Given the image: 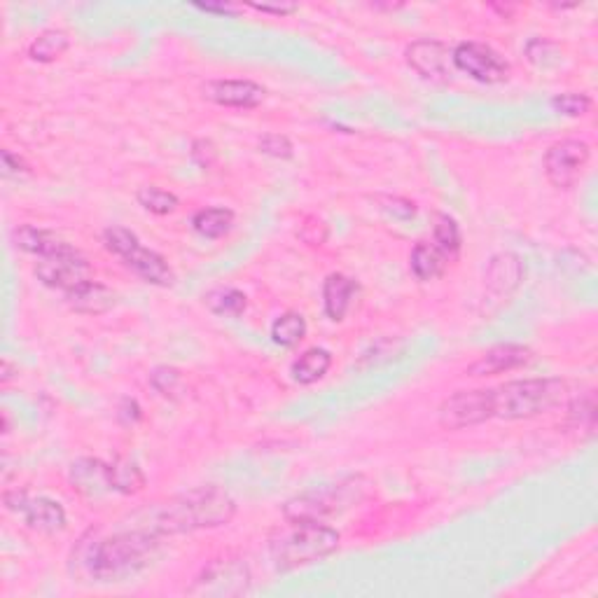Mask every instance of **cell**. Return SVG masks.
Instances as JSON below:
<instances>
[{
    "label": "cell",
    "instance_id": "obj_1",
    "mask_svg": "<svg viewBox=\"0 0 598 598\" xmlns=\"http://www.w3.org/2000/svg\"><path fill=\"white\" fill-rule=\"evenodd\" d=\"M159 535L150 528L136 526L108 538L89 531L73 549V566L80 575L94 582H124L145 570L159 552Z\"/></svg>",
    "mask_w": 598,
    "mask_h": 598
},
{
    "label": "cell",
    "instance_id": "obj_2",
    "mask_svg": "<svg viewBox=\"0 0 598 598\" xmlns=\"http://www.w3.org/2000/svg\"><path fill=\"white\" fill-rule=\"evenodd\" d=\"M236 503L220 486H199V489L185 491L173 496L150 512L145 528L164 535L204 531V528L225 526L234 519Z\"/></svg>",
    "mask_w": 598,
    "mask_h": 598
},
{
    "label": "cell",
    "instance_id": "obj_3",
    "mask_svg": "<svg viewBox=\"0 0 598 598\" xmlns=\"http://www.w3.org/2000/svg\"><path fill=\"white\" fill-rule=\"evenodd\" d=\"M339 542H342V535L323 521L288 519V524L278 526L269 535V556L276 570L288 573V570L328 559L339 549Z\"/></svg>",
    "mask_w": 598,
    "mask_h": 598
},
{
    "label": "cell",
    "instance_id": "obj_4",
    "mask_svg": "<svg viewBox=\"0 0 598 598\" xmlns=\"http://www.w3.org/2000/svg\"><path fill=\"white\" fill-rule=\"evenodd\" d=\"M568 384L561 379H517L493 388V416L505 421L533 419L561 405Z\"/></svg>",
    "mask_w": 598,
    "mask_h": 598
},
{
    "label": "cell",
    "instance_id": "obj_5",
    "mask_svg": "<svg viewBox=\"0 0 598 598\" xmlns=\"http://www.w3.org/2000/svg\"><path fill=\"white\" fill-rule=\"evenodd\" d=\"M363 477H346L335 484H323L318 489L290 498L283 507V517L290 521H325L342 514L360 503L365 496Z\"/></svg>",
    "mask_w": 598,
    "mask_h": 598
},
{
    "label": "cell",
    "instance_id": "obj_6",
    "mask_svg": "<svg viewBox=\"0 0 598 598\" xmlns=\"http://www.w3.org/2000/svg\"><path fill=\"white\" fill-rule=\"evenodd\" d=\"M103 243L110 253L122 257V262L134 271L136 276H141L145 283L152 285H171L173 271L169 262L155 250L145 248L141 239L127 227H108L103 232Z\"/></svg>",
    "mask_w": 598,
    "mask_h": 598
},
{
    "label": "cell",
    "instance_id": "obj_7",
    "mask_svg": "<svg viewBox=\"0 0 598 598\" xmlns=\"http://www.w3.org/2000/svg\"><path fill=\"white\" fill-rule=\"evenodd\" d=\"M250 587V573L243 559L222 556L213 559L201 570V575L190 587L192 596H241Z\"/></svg>",
    "mask_w": 598,
    "mask_h": 598
},
{
    "label": "cell",
    "instance_id": "obj_8",
    "mask_svg": "<svg viewBox=\"0 0 598 598\" xmlns=\"http://www.w3.org/2000/svg\"><path fill=\"white\" fill-rule=\"evenodd\" d=\"M496 419L493 416V388L458 391L442 402L440 426L444 430H463Z\"/></svg>",
    "mask_w": 598,
    "mask_h": 598
},
{
    "label": "cell",
    "instance_id": "obj_9",
    "mask_svg": "<svg viewBox=\"0 0 598 598\" xmlns=\"http://www.w3.org/2000/svg\"><path fill=\"white\" fill-rule=\"evenodd\" d=\"M5 507L12 512H17L19 517L26 521V526L33 528V531L45 533V535H54L61 533L68 524L66 510L61 507V503L52 498L38 496L33 498L26 491H5Z\"/></svg>",
    "mask_w": 598,
    "mask_h": 598
},
{
    "label": "cell",
    "instance_id": "obj_10",
    "mask_svg": "<svg viewBox=\"0 0 598 598\" xmlns=\"http://www.w3.org/2000/svg\"><path fill=\"white\" fill-rule=\"evenodd\" d=\"M451 64L468 78L482 82V85H496V82L507 80L510 75V64L505 57L484 43H461L451 50Z\"/></svg>",
    "mask_w": 598,
    "mask_h": 598
},
{
    "label": "cell",
    "instance_id": "obj_11",
    "mask_svg": "<svg viewBox=\"0 0 598 598\" xmlns=\"http://www.w3.org/2000/svg\"><path fill=\"white\" fill-rule=\"evenodd\" d=\"M589 157L591 148L584 141L566 138V141L554 143L545 155V176L559 190H570L580 183Z\"/></svg>",
    "mask_w": 598,
    "mask_h": 598
},
{
    "label": "cell",
    "instance_id": "obj_12",
    "mask_svg": "<svg viewBox=\"0 0 598 598\" xmlns=\"http://www.w3.org/2000/svg\"><path fill=\"white\" fill-rule=\"evenodd\" d=\"M89 274H92V269H89L87 257L82 255L80 250L59 257H45V260L36 264V276L40 281H43L47 288L61 290L64 295L89 281V278H92Z\"/></svg>",
    "mask_w": 598,
    "mask_h": 598
},
{
    "label": "cell",
    "instance_id": "obj_13",
    "mask_svg": "<svg viewBox=\"0 0 598 598\" xmlns=\"http://www.w3.org/2000/svg\"><path fill=\"white\" fill-rule=\"evenodd\" d=\"M407 64L421 75L423 80L437 82V85H449L454 73H451V50L442 40L421 38L414 40L407 47Z\"/></svg>",
    "mask_w": 598,
    "mask_h": 598
},
{
    "label": "cell",
    "instance_id": "obj_14",
    "mask_svg": "<svg viewBox=\"0 0 598 598\" xmlns=\"http://www.w3.org/2000/svg\"><path fill=\"white\" fill-rule=\"evenodd\" d=\"M264 94V87L253 80H211L204 85L206 99L225 108H257Z\"/></svg>",
    "mask_w": 598,
    "mask_h": 598
},
{
    "label": "cell",
    "instance_id": "obj_15",
    "mask_svg": "<svg viewBox=\"0 0 598 598\" xmlns=\"http://www.w3.org/2000/svg\"><path fill=\"white\" fill-rule=\"evenodd\" d=\"M531 349L521 344H498L484 353L482 358H477L475 363L468 367L470 377H493L500 372L519 370L531 363Z\"/></svg>",
    "mask_w": 598,
    "mask_h": 598
},
{
    "label": "cell",
    "instance_id": "obj_16",
    "mask_svg": "<svg viewBox=\"0 0 598 598\" xmlns=\"http://www.w3.org/2000/svg\"><path fill=\"white\" fill-rule=\"evenodd\" d=\"M71 484L82 496L89 498L115 491L113 465L101 461V458H78V461L71 465Z\"/></svg>",
    "mask_w": 598,
    "mask_h": 598
},
{
    "label": "cell",
    "instance_id": "obj_17",
    "mask_svg": "<svg viewBox=\"0 0 598 598\" xmlns=\"http://www.w3.org/2000/svg\"><path fill=\"white\" fill-rule=\"evenodd\" d=\"M15 241L19 248L26 250V253H31V255H38L40 260H45V257L68 255V253H75V250H78L68 241L59 239L57 234L47 232V229H40V227H31V225L19 227L15 234Z\"/></svg>",
    "mask_w": 598,
    "mask_h": 598
},
{
    "label": "cell",
    "instance_id": "obj_18",
    "mask_svg": "<svg viewBox=\"0 0 598 598\" xmlns=\"http://www.w3.org/2000/svg\"><path fill=\"white\" fill-rule=\"evenodd\" d=\"M521 276H524V267H521L519 257L512 253L496 255L486 269V288L493 297L503 299L510 297L514 288H517Z\"/></svg>",
    "mask_w": 598,
    "mask_h": 598
},
{
    "label": "cell",
    "instance_id": "obj_19",
    "mask_svg": "<svg viewBox=\"0 0 598 598\" xmlns=\"http://www.w3.org/2000/svg\"><path fill=\"white\" fill-rule=\"evenodd\" d=\"M66 299H68V304H71V309L80 311V314H92V316L106 314V311H110L117 304L115 292L110 290L108 285L92 281V278L82 285H78L75 290L66 292Z\"/></svg>",
    "mask_w": 598,
    "mask_h": 598
},
{
    "label": "cell",
    "instance_id": "obj_20",
    "mask_svg": "<svg viewBox=\"0 0 598 598\" xmlns=\"http://www.w3.org/2000/svg\"><path fill=\"white\" fill-rule=\"evenodd\" d=\"M358 285L353 278L346 274H330L325 278L323 285V307L325 314H328L330 321H344V316L349 314L351 304H353V295H356Z\"/></svg>",
    "mask_w": 598,
    "mask_h": 598
},
{
    "label": "cell",
    "instance_id": "obj_21",
    "mask_svg": "<svg viewBox=\"0 0 598 598\" xmlns=\"http://www.w3.org/2000/svg\"><path fill=\"white\" fill-rule=\"evenodd\" d=\"M449 264V257L433 241H419L414 246L412 255H409V267H412V274L419 281H435V278H440L447 271Z\"/></svg>",
    "mask_w": 598,
    "mask_h": 598
},
{
    "label": "cell",
    "instance_id": "obj_22",
    "mask_svg": "<svg viewBox=\"0 0 598 598\" xmlns=\"http://www.w3.org/2000/svg\"><path fill=\"white\" fill-rule=\"evenodd\" d=\"M330 367H332L330 351L318 349V346H316V349L304 351L302 356H299L295 363H292L290 374H292V379L297 381V384L311 386V384H316V381H321L325 374H328Z\"/></svg>",
    "mask_w": 598,
    "mask_h": 598
},
{
    "label": "cell",
    "instance_id": "obj_23",
    "mask_svg": "<svg viewBox=\"0 0 598 598\" xmlns=\"http://www.w3.org/2000/svg\"><path fill=\"white\" fill-rule=\"evenodd\" d=\"M234 227V213L229 208L211 206L201 208L192 215V229L204 239H222V236L232 232Z\"/></svg>",
    "mask_w": 598,
    "mask_h": 598
},
{
    "label": "cell",
    "instance_id": "obj_24",
    "mask_svg": "<svg viewBox=\"0 0 598 598\" xmlns=\"http://www.w3.org/2000/svg\"><path fill=\"white\" fill-rule=\"evenodd\" d=\"M204 304L215 316L239 318L248 307V297L241 290L232 288V285H218V288L206 292Z\"/></svg>",
    "mask_w": 598,
    "mask_h": 598
},
{
    "label": "cell",
    "instance_id": "obj_25",
    "mask_svg": "<svg viewBox=\"0 0 598 598\" xmlns=\"http://www.w3.org/2000/svg\"><path fill=\"white\" fill-rule=\"evenodd\" d=\"M304 337H307V318L299 311H285L271 325V339L281 349H295Z\"/></svg>",
    "mask_w": 598,
    "mask_h": 598
},
{
    "label": "cell",
    "instance_id": "obj_26",
    "mask_svg": "<svg viewBox=\"0 0 598 598\" xmlns=\"http://www.w3.org/2000/svg\"><path fill=\"white\" fill-rule=\"evenodd\" d=\"M68 45H71V38H68L66 31L47 29L31 43L29 57L38 61V64H52L68 50Z\"/></svg>",
    "mask_w": 598,
    "mask_h": 598
},
{
    "label": "cell",
    "instance_id": "obj_27",
    "mask_svg": "<svg viewBox=\"0 0 598 598\" xmlns=\"http://www.w3.org/2000/svg\"><path fill=\"white\" fill-rule=\"evenodd\" d=\"M433 243L442 250L444 255L449 257L451 262H456L458 255H461V246H463L458 222L454 218H449V215L437 213L435 227H433Z\"/></svg>",
    "mask_w": 598,
    "mask_h": 598
},
{
    "label": "cell",
    "instance_id": "obj_28",
    "mask_svg": "<svg viewBox=\"0 0 598 598\" xmlns=\"http://www.w3.org/2000/svg\"><path fill=\"white\" fill-rule=\"evenodd\" d=\"M110 465H113L115 493H124V496H131V493H138L145 486V475L136 463L124 461V458H115V461Z\"/></svg>",
    "mask_w": 598,
    "mask_h": 598
},
{
    "label": "cell",
    "instance_id": "obj_29",
    "mask_svg": "<svg viewBox=\"0 0 598 598\" xmlns=\"http://www.w3.org/2000/svg\"><path fill=\"white\" fill-rule=\"evenodd\" d=\"M138 204H141L145 211L155 213V215H169L178 208V197L173 192H166L162 187L148 185L141 187L136 194Z\"/></svg>",
    "mask_w": 598,
    "mask_h": 598
},
{
    "label": "cell",
    "instance_id": "obj_30",
    "mask_svg": "<svg viewBox=\"0 0 598 598\" xmlns=\"http://www.w3.org/2000/svg\"><path fill=\"white\" fill-rule=\"evenodd\" d=\"M568 421L570 426L577 430H594L596 423V395L594 391L582 393L580 398L570 402L568 409Z\"/></svg>",
    "mask_w": 598,
    "mask_h": 598
},
{
    "label": "cell",
    "instance_id": "obj_31",
    "mask_svg": "<svg viewBox=\"0 0 598 598\" xmlns=\"http://www.w3.org/2000/svg\"><path fill=\"white\" fill-rule=\"evenodd\" d=\"M552 106L559 110L561 115L566 117H582L591 110V99L587 94H577V92H566L559 94L552 99Z\"/></svg>",
    "mask_w": 598,
    "mask_h": 598
},
{
    "label": "cell",
    "instance_id": "obj_32",
    "mask_svg": "<svg viewBox=\"0 0 598 598\" xmlns=\"http://www.w3.org/2000/svg\"><path fill=\"white\" fill-rule=\"evenodd\" d=\"M260 150L264 155L269 157H276V159H290L295 155V150H292V143L288 136H281V134H267L260 138Z\"/></svg>",
    "mask_w": 598,
    "mask_h": 598
},
{
    "label": "cell",
    "instance_id": "obj_33",
    "mask_svg": "<svg viewBox=\"0 0 598 598\" xmlns=\"http://www.w3.org/2000/svg\"><path fill=\"white\" fill-rule=\"evenodd\" d=\"M150 381H152V386H155L159 393L169 398V395H173V393L178 391V386H180V372L173 370V367H157V370L152 372Z\"/></svg>",
    "mask_w": 598,
    "mask_h": 598
},
{
    "label": "cell",
    "instance_id": "obj_34",
    "mask_svg": "<svg viewBox=\"0 0 598 598\" xmlns=\"http://www.w3.org/2000/svg\"><path fill=\"white\" fill-rule=\"evenodd\" d=\"M299 236H302L307 243H311V246H323L325 239H328V227H325L323 220L309 215V218L304 220L302 229H299Z\"/></svg>",
    "mask_w": 598,
    "mask_h": 598
},
{
    "label": "cell",
    "instance_id": "obj_35",
    "mask_svg": "<svg viewBox=\"0 0 598 598\" xmlns=\"http://www.w3.org/2000/svg\"><path fill=\"white\" fill-rule=\"evenodd\" d=\"M29 171V166H26V162L19 155H15V152L10 150H3V173L5 176H22V173Z\"/></svg>",
    "mask_w": 598,
    "mask_h": 598
},
{
    "label": "cell",
    "instance_id": "obj_36",
    "mask_svg": "<svg viewBox=\"0 0 598 598\" xmlns=\"http://www.w3.org/2000/svg\"><path fill=\"white\" fill-rule=\"evenodd\" d=\"M255 12H262V15H276V17H288V15H295L297 12V5L295 3H281V5H250Z\"/></svg>",
    "mask_w": 598,
    "mask_h": 598
},
{
    "label": "cell",
    "instance_id": "obj_37",
    "mask_svg": "<svg viewBox=\"0 0 598 598\" xmlns=\"http://www.w3.org/2000/svg\"><path fill=\"white\" fill-rule=\"evenodd\" d=\"M194 8L201 10V12H211V15H239V8H234V5H215V3H194Z\"/></svg>",
    "mask_w": 598,
    "mask_h": 598
},
{
    "label": "cell",
    "instance_id": "obj_38",
    "mask_svg": "<svg viewBox=\"0 0 598 598\" xmlns=\"http://www.w3.org/2000/svg\"><path fill=\"white\" fill-rule=\"evenodd\" d=\"M120 419H124L127 423H136L138 419H141V407H138L136 400H129V398L122 400Z\"/></svg>",
    "mask_w": 598,
    "mask_h": 598
},
{
    "label": "cell",
    "instance_id": "obj_39",
    "mask_svg": "<svg viewBox=\"0 0 598 598\" xmlns=\"http://www.w3.org/2000/svg\"><path fill=\"white\" fill-rule=\"evenodd\" d=\"M17 374H19V367L12 365L10 360H3V363H0V384L3 386H8Z\"/></svg>",
    "mask_w": 598,
    "mask_h": 598
}]
</instances>
